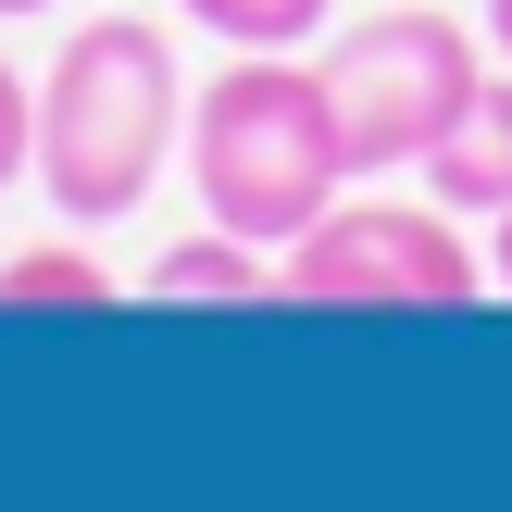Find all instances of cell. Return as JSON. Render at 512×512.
<instances>
[{"label":"cell","mask_w":512,"mask_h":512,"mask_svg":"<svg viewBox=\"0 0 512 512\" xmlns=\"http://www.w3.org/2000/svg\"><path fill=\"white\" fill-rule=\"evenodd\" d=\"M488 288H512V213H500V238H488Z\"/></svg>","instance_id":"cell-10"},{"label":"cell","mask_w":512,"mask_h":512,"mask_svg":"<svg viewBox=\"0 0 512 512\" xmlns=\"http://www.w3.org/2000/svg\"><path fill=\"white\" fill-rule=\"evenodd\" d=\"M313 63H325V100H338L350 175H413L450 138V113L488 88V50L450 0H375V13L325 25Z\"/></svg>","instance_id":"cell-3"},{"label":"cell","mask_w":512,"mask_h":512,"mask_svg":"<svg viewBox=\"0 0 512 512\" xmlns=\"http://www.w3.org/2000/svg\"><path fill=\"white\" fill-rule=\"evenodd\" d=\"M288 313H475L488 300V250L438 200H338L313 238L275 250Z\"/></svg>","instance_id":"cell-4"},{"label":"cell","mask_w":512,"mask_h":512,"mask_svg":"<svg viewBox=\"0 0 512 512\" xmlns=\"http://www.w3.org/2000/svg\"><path fill=\"white\" fill-rule=\"evenodd\" d=\"M488 50H500V63H512V0H488Z\"/></svg>","instance_id":"cell-11"},{"label":"cell","mask_w":512,"mask_h":512,"mask_svg":"<svg viewBox=\"0 0 512 512\" xmlns=\"http://www.w3.org/2000/svg\"><path fill=\"white\" fill-rule=\"evenodd\" d=\"M150 300H288V275H275V250H250V238H225V225H200V238H175V250H150Z\"/></svg>","instance_id":"cell-6"},{"label":"cell","mask_w":512,"mask_h":512,"mask_svg":"<svg viewBox=\"0 0 512 512\" xmlns=\"http://www.w3.org/2000/svg\"><path fill=\"white\" fill-rule=\"evenodd\" d=\"M413 175H425V200H438V213H488V225L512 213V63L463 100V113H450V138L425 150Z\"/></svg>","instance_id":"cell-5"},{"label":"cell","mask_w":512,"mask_h":512,"mask_svg":"<svg viewBox=\"0 0 512 512\" xmlns=\"http://www.w3.org/2000/svg\"><path fill=\"white\" fill-rule=\"evenodd\" d=\"M188 150V75H175V38L138 13H88L38 75V163L25 188L63 225H125L163 163Z\"/></svg>","instance_id":"cell-2"},{"label":"cell","mask_w":512,"mask_h":512,"mask_svg":"<svg viewBox=\"0 0 512 512\" xmlns=\"http://www.w3.org/2000/svg\"><path fill=\"white\" fill-rule=\"evenodd\" d=\"M113 300H125V275L88 238H25L0 263V313H113Z\"/></svg>","instance_id":"cell-7"},{"label":"cell","mask_w":512,"mask_h":512,"mask_svg":"<svg viewBox=\"0 0 512 512\" xmlns=\"http://www.w3.org/2000/svg\"><path fill=\"white\" fill-rule=\"evenodd\" d=\"M13 13H50V0H0V25H13Z\"/></svg>","instance_id":"cell-12"},{"label":"cell","mask_w":512,"mask_h":512,"mask_svg":"<svg viewBox=\"0 0 512 512\" xmlns=\"http://www.w3.org/2000/svg\"><path fill=\"white\" fill-rule=\"evenodd\" d=\"M175 13L200 38H225V50H325L338 0H175Z\"/></svg>","instance_id":"cell-8"},{"label":"cell","mask_w":512,"mask_h":512,"mask_svg":"<svg viewBox=\"0 0 512 512\" xmlns=\"http://www.w3.org/2000/svg\"><path fill=\"white\" fill-rule=\"evenodd\" d=\"M25 163H38V75L0 50V200L25 188Z\"/></svg>","instance_id":"cell-9"},{"label":"cell","mask_w":512,"mask_h":512,"mask_svg":"<svg viewBox=\"0 0 512 512\" xmlns=\"http://www.w3.org/2000/svg\"><path fill=\"white\" fill-rule=\"evenodd\" d=\"M175 163H188L200 225H225L250 250L313 238L350 200V138H338V100H325V63L313 50H225L213 88H188Z\"/></svg>","instance_id":"cell-1"}]
</instances>
